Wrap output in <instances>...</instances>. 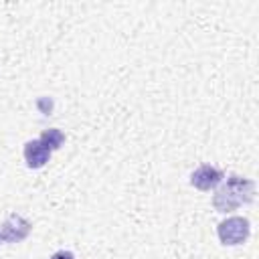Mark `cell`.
<instances>
[{
    "instance_id": "6da1fadb",
    "label": "cell",
    "mask_w": 259,
    "mask_h": 259,
    "mask_svg": "<svg viewBox=\"0 0 259 259\" xmlns=\"http://www.w3.org/2000/svg\"><path fill=\"white\" fill-rule=\"evenodd\" d=\"M255 190H257V186L251 178H245L239 174H229L225 184H221L212 194V208L217 212L237 210L239 206L253 202Z\"/></svg>"
},
{
    "instance_id": "7a4b0ae2",
    "label": "cell",
    "mask_w": 259,
    "mask_h": 259,
    "mask_svg": "<svg viewBox=\"0 0 259 259\" xmlns=\"http://www.w3.org/2000/svg\"><path fill=\"white\" fill-rule=\"evenodd\" d=\"M217 235L223 245H229V247L243 245L251 235V225L245 217H229L219 223Z\"/></svg>"
},
{
    "instance_id": "3957f363",
    "label": "cell",
    "mask_w": 259,
    "mask_h": 259,
    "mask_svg": "<svg viewBox=\"0 0 259 259\" xmlns=\"http://www.w3.org/2000/svg\"><path fill=\"white\" fill-rule=\"evenodd\" d=\"M30 231H32V223L22 214L12 212L0 223V245L20 243L30 235Z\"/></svg>"
},
{
    "instance_id": "277c9868",
    "label": "cell",
    "mask_w": 259,
    "mask_h": 259,
    "mask_svg": "<svg viewBox=\"0 0 259 259\" xmlns=\"http://www.w3.org/2000/svg\"><path fill=\"white\" fill-rule=\"evenodd\" d=\"M223 180H225V172L210 164H202L190 174V184L198 190H210V188L219 186Z\"/></svg>"
},
{
    "instance_id": "5b68a950",
    "label": "cell",
    "mask_w": 259,
    "mask_h": 259,
    "mask_svg": "<svg viewBox=\"0 0 259 259\" xmlns=\"http://www.w3.org/2000/svg\"><path fill=\"white\" fill-rule=\"evenodd\" d=\"M51 150L36 138V140H28L26 144H24V148H22V156H24V162H26V166L28 168H32V170H38V168H42L49 160H51Z\"/></svg>"
},
{
    "instance_id": "8992f818",
    "label": "cell",
    "mask_w": 259,
    "mask_h": 259,
    "mask_svg": "<svg viewBox=\"0 0 259 259\" xmlns=\"http://www.w3.org/2000/svg\"><path fill=\"white\" fill-rule=\"evenodd\" d=\"M51 152H55V150H59L61 146H63V142H65V134L59 130V127H49V130H45L42 134H40V138H38Z\"/></svg>"
},
{
    "instance_id": "52a82bcc",
    "label": "cell",
    "mask_w": 259,
    "mask_h": 259,
    "mask_svg": "<svg viewBox=\"0 0 259 259\" xmlns=\"http://www.w3.org/2000/svg\"><path fill=\"white\" fill-rule=\"evenodd\" d=\"M49 259H75V255L71 251H67V249H61V251H55Z\"/></svg>"
}]
</instances>
